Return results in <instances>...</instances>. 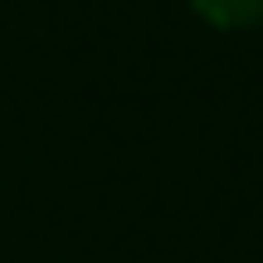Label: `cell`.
Instances as JSON below:
<instances>
[{"label":"cell","instance_id":"obj_1","mask_svg":"<svg viewBox=\"0 0 263 263\" xmlns=\"http://www.w3.org/2000/svg\"><path fill=\"white\" fill-rule=\"evenodd\" d=\"M190 5L205 25H219V29H244L263 20V0H190Z\"/></svg>","mask_w":263,"mask_h":263}]
</instances>
